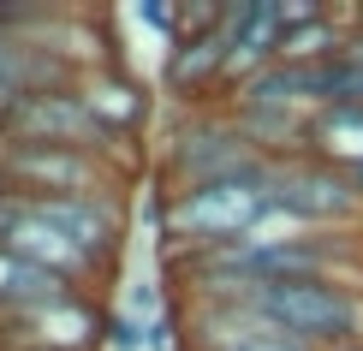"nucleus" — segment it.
Listing matches in <instances>:
<instances>
[{"label": "nucleus", "mask_w": 363, "mask_h": 351, "mask_svg": "<svg viewBox=\"0 0 363 351\" xmlns=\"http://www.w3.org/2000/svg\"><path fill=\"white\" fill-rule=\"evenodd\" d=\"M274 161L262 173H238V179H208V185H185L167 191V238L191 250H215V244H238L256 238L268 221H274Z\"/></svg>", "instance_id": "f257e3e1"}, {"label": "nucleus", "mask_w": 363, "mask_h": 351, "mask_svg": "<svg viewBox=\"0 0 363 351\" xmlns=\"http://www.w3.org/2000/svg\"><path fill=\"white\" fill-rule=\"evenodd\" d=\"M233 303L262 310L268 322H280L286 333H298L315 351L363 340V292L334 280V274H315V280H262V286H245Z\"/></svg>", "instance_id": "f03ea898"}, {"label": "nucleus", "mask_w": 363, "mask_h": 351, "mask_svg": "<svg viewBox=\"0 0 363 351\" xmlns=\"http://www.w3.org/2000/svg\"><path fill=\"white\" fill-rule=\"evenodd\" d=\"M268 155H256L250 137L238 131L233 113H191L167 143V191L208 185V179H238V173H262Z\"/></svg>", "instance_id": "7ed1b4c3"}, {"label": "nucleus", "mask_w": 363, "mask_h": 351, "mask_svg": "<svg viewBox=\"0 0 363 351\" xmlns=\"http://www.w3.org/2000/svg\"><path fill=\"white\" fill-rule=\"evenodd\" d=\"M6 179L24 196H89V191H113L119 167H113V155H96V149H60V143H18V137H6Z\"/></svg>", "instance_id": "20e7f679"}, {"label": "nucleus", "mask_w": 363, "mask_h": 351, "mask_svg": "<svg viewBox=\"0 0 363 351\" xmlns=\"http://www.w3.org/2000/svg\"><path fill=\"white\" fill-rule=\"evenodd\" d=\"M274 208L298 226H334L363 215V196L352 173L315 155H292V161H274Z\"/></svg>", "instance_id": "39448f33"}, {"label": "nucleus", "mask_w": 363, "mask_h": 351, "mask_svg": "<svg viewBox=\"0 0 363 351\" xmlns=\"http://www.w3.org/2000/svg\"><path fill=\"white\" fill-rule=\"evenodd\" d=\"M84 84V78H78ZM66 84V89H36V96L18 101V113H12V131L18 143H60V149H96V155H113L108 131H101V119L89 113L84 89Z\"/></svg>", "instance_id": "423d86ee"}, {"label": "nucleus", "mask_w": 363, "mask_h": 351, "mask_svg": "<svg viewBox=\"0 0 363 351\" xmlns=\"http://www.w3.org/2000/svg\"><path fill=\"white\" fill-rule=\"evenodd\" d=\"M185 345L191 351H315L250 303H203V298H191L185 310Z\"/></svg>", "instance_id": "0eeeda50"}, {"label": "nucleus", "mask_w": 363, "mask_h": 351, "mask_svg": "<svg viewBox=\"0 0 363 351\" xmlns=\"http://www.w3.org/2000/svg\"><path fill=\"white\" fill-rule=\"evenodd\" d=\"M220 78H233V48H226V12H220V24L179 30V36L167 42V66H161V84H167L179 101H196L203 89H215Z\"/></svg>", "instance_id": "6e6552de"}, {"label": "nucleus", "mask_w": 363, "mask_h": 351, "mask_svg": "<svg viewBox=\"0 0 363 351\" xmlns=\"http://www.w3.org/2000/svg\"><path fill=\"white\" fill-rule=\"evenodd\" d=\"M84 101H89V113L101 119V131H108V143H131V137L143 131V119H149V89L131 78L119 60H108V66H89L84 72Z\"/></svg>", "instance_id": "1a4fd4ad"}, {"label": "nucleus", "mask_w": 363, "mask_h": 351, "mask_svg": "<svg viewBox=\"0 0 363 351\" xmlns=\"http://www.w3.org/2000/svg\"><path fill=\"white\" fill-rule=\"evenodd\" d=\"M286 24L292 12L274 0H245V6H226V48H233V78H250L268 60H280Z\"/></svg>", "instance_id": "9d476101"}, {"label": "nucleus", "mask_w": 363, "mask_h": 351, "mask_svg": "<svg viewBox=\"0 0 363 351\" xmlns=\"http://www.w3.org/2000/svg\"><path fill=\"white\" fill-rule=\"evenodd\" d=\"M310 155L340 167V173H363V108L310 113Z\"/></svg>", "instance_id": "9b49d317"}, {"label": "nucleus", "mask_w": 363, "mask_h": 351, "mask_svg": "<svg viewBox=\"0 0 363 351\" xmlns=\"http://www.w3.org/2000/svg\"><path fill=\"white\" fill-rule=\"evenodd\" d=\"M18 101H24V89L6 78V72H0V137L12 131V113H18Z\"/></svg>", "instance_id": "f8f14e48"}, {"label": "nucleus", "mask_w": 363, "mask_h": 351, "mask_svg": "<svg viewBox=\"0 0 363 351\" xmlns=\"http://www.w3.org/2000/svg\"><path fill=\"white\" fill-rule=\"evenodd\" d=\"M0 191H12V179H6V137H0Z\"/></svg>", "instance_id": "ddd939ff"}, {"label": "nucleus", "mask_w": 363, "mask_h": 351, "mask_svg": "<svg viewBox=\"0 0 363 351\" xmlns=\"http://www.w3.org/2000/svg\"><path fill=\"white\" fill-rule=\"evenodd\" d=\"M322 351H363V340H345V345H322Z\"/></svg>", "instance_id": "4468645a"}, {"label": "nucleus", "mask_w": 363, "mask_h": 351, "mask_svg": "<svg viewBox=\"0 0 363 351\" xmlns=\"http://www.w3.org/2000/svg\"><path fill=\"white\" fill-rule=\"evenodd\" d=\"M345 24H352V30H363V6H357V12H352V18H345Z\"/></svg>", "instance_id": "2eb2a0df"}, {"label": "nucleus", "mask_w": 363, "mask_h": 351, "mask_svg": "<svg viewBox=\"0 0 363 351\" xmlns=\"http://www.w3.org/2000/svg\"><path fill=\"white\" fill-rule=\"evenodd\" d=\"M352 179H357V196H363V173H352Z\"/></svg>", "instance_id": "dca6fc26"}]
</instances>
